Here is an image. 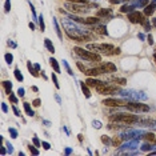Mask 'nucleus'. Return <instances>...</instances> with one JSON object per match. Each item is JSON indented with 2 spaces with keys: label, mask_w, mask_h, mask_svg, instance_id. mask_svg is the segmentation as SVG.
<instances>
[{
  "label": "nucleus",
  "mask_w": 156,
  "mask_h": 156,
  "mask_svg": "<svg viewBox=\"0 0 156 156\" xmlns=\"http://www.w3.org/2000/svg\"><path fill=\"white\" fill-rule=\"evenodd\" d=\"M40 28H42V31H44V22H43V16H40Z\"/></svg>",
  "instance_id": "nucleus-34"
},
{
  "label": "nucleus",
  "mask_w": 156,
  "mask_h": 156,
  "mask_svg": "<svg viewBox=\"0 0 156 156\" xmlns=\"http://www.w3.org/2000/svg\"><path fill=\"white\" fill-rule=\"evenodd\" d=\"M33 105H35V107H39V105H40V100L35 99V100H33Z\"/></svg>",
  "instance_id": "nucleus-35"
},
{
  "label": "nucleus",
  "mask_w": 156,
  "mask_h": 156,
  "mask_svg": "<svg viewBox=\"0 0 156 156\" xmlns=\"http://www.w3.org/2000/svg\"><path fill=\"white\" fill-rule=\"evenodd\" d=\"M66 8L69 12H73V13H85L89 9L85 6H79V3H67L66 4Z\"/></svg>",
  "instance_id": "nucleus-7"
},
{
  "label": "nucleus",
  "mask_w": 156,
  "mask_h": 156,
  "mask_svg": "<svg viewBox=\"0 0 156 156\" xmlns=\"http://www.w3.org/2000/svg\"><path fill=\"white\" fill-rule=\"evenodd\" d=\"M67 35L72 39V40H75V42H88V40H91V36H88V35H82V33H72L71 31H67Z\"/></svg>",
  "instance_id": "nucleus-9"
},
{
  "label": "nucleus",
  "mask_w": 156,
  "mask_h": 156,
  "mask_svg": "<svg viewBox=\"0 0 156 156\" xmlns=\"http://www.w3.org/2000/svg\"><path fill=\"white\" fill-rule=\"evenodd\" d=\"M77 67H79V69H80V71H82L83 73H84V72L87 71V68H85V67H84V66H83L82 63H77Z\"/></svg>",
  "instance_id": "nucleus-29"
},
{
  "label": "nucleus",
  "mask_w": 156,
  "mask_h": 156,
  "mask_svg": "<svg viewBox=\"0 0 156 156\" xmlns=\"http://www.w3.org/2000/svg\"><path fill=\"white\" fill-rule=\"evenodd\" d=\"M103 104L105 107H127V102L125 100H120V99H112V97H109V99H104L103 100Z\"/></svg>",
  "instance_id": "nucleus-8"
},
{
  "label": "nucleus",
  "mask_w": 156,
  "mask_h": 156,
  "mask_svg": "<svg viewBox=\"0 0 156 156\" xmlns=\"http://www.w3.org/2000/svg\"><path fill=\"white\" fill-rule=\"evenodd\" d=\"M100 67L104 69L105 73H109V72H116V66L112 64V63H103L100 64Z\"/></svg>",
  "instance_id": "nucleus-13"
},
{
  "label": "nucleus",
  "mask_w": 156,
  "mask_h": 156,
  "mask_svg": "<svg viewBox=\"0 0 156 156\" xmlns=\"http://www.w3.org/2000/svg\"><path fill=\"white\" fill-rule=\"evenodd\" d=\"M73 52L77 55V56H80L82 59L87 60V62H96V63H99L102 62V56L100 53H97V52H93V51H87V49H83L80 47H75L73 48Z\"/></svg>",
  "instance_id": "nucleus-1"
},
{
  "label": "nucleus",
  "mask_w": 156,
  "mask_h": 156,
  "mask_svg": "<svg viewBox=\"0 0 156 156\" xmlns=\"http://www.w3.org/2000/svg\"><path fill=\"white\" fill-rule=\"evenodd\" d=\"M109 3H112V4H118L119 0H109Z\"/></svg>",
  "instance_id": "nucleus-38"
},
{
  "label": "nucleus",
  "mask_w": 156,
  "mask_h": 156,
  "mask_svg": "<svg viewBox=\"0 0 156 156\" xmlns=\"http://www.w3.org/2000/svg\"><path fill=\"white\" fill-rule=\"evenodd\" d=\"M144 139H145V140H148V142H153V140H156L153 133H147V135H144Z\"/></svg>",
  "instance_id": "nucleus-22"
},
{
  "label": "nucleus",
  "mask_w": 156,
  "mask_h": 156,
  "mask_svg": "<svg viewBox=\"0 0 156 156\" xmlns=\"http://www.w3.org/2000/svg\"><path fill=\"white\" fill-rule=\"evenodd\" d=\"M102 142L104 143V144H109L111 142H109V139H108V136H105V135H103L102 136Z\"/></svg>",
  "instance_id": "nucleus-28"
},
{
  "label": "nucleus",
  "mask_w": 156,
  "mask_h": 156,
  "mask_svg": "<svg viewBox=\"0 0 156 156\" xmlns=\"http://www.w3.org/2000/svg\"><path fill=\"white\" fill-rule=\"evenodd\" d=\"M33 143H35L36 145H39V140H37V139H33Z\"/></svg>",
  "instance_id": "nucleus-41"
},
{
  "label": "nucleus",
  "mask_w": 156,
  "mask_h": 156,
  "mask_svg": "<svg viewBox=\"0 0 156 156\" xmlns=\"http://www.w3.org/2000/svg\"><path fill=\"white\" fill-rule=\"evenodd\" d=\"M153 11H155V4H149V6L145 7V9H144V15H145V16H151V15L153 13Z\"/></svg>",
  "instance_id": "nucleus-15"
},
{
  "label": "nucleus",
  "mask_w": 156,
  "mask_h": 156,
  "mask_svg": "<svg viewBox=\"0 0 156 156\" xmlns=\"http://www.w3.org/2000/svg\"><path fill=\"white\" fill-rule=\"evenodd\" d=\"M109 120L116 122V123H123L125 125H132L139 122V118L136 115H131V113H116L111 116Z\"/></svg>",
  "instance_id": "nucleus-2"
},
{
  "label": "nucleus",
  "mask_w": 156,
  "mask_h": 156,
  "mask_svg": "<svg viewBox=\"0 0 156 156\" xmlns=\"http://www.w3.org/2000/svg\"><path fill=\"white\" fill-rule=\"evenodd\" d=\"M88 85L87 84H82V89H83V92H84V95H85V97H91V93H89V91H88V88H87Z\"/></svg>",
  "instance_id": "nucleus-20"
},
{
  "label": "nucleus",
  "mask_w": 156,
  "mask_h": 156,
  "mask_svg": "<svg viewBox=\"0 0 156 156\" xmlns=\"http://www.w3.org/2000/svg\"><path fill=\"white\" fill-rule=\"evenodd\" d=\"M118 89H119L118 87H115V85H107L105 83H103V84L96 87L97 93H100V95H112L115 92H118Z\"/></svg>",
  "instance_id": "nucleus-4"
},
{
  "label": "nucleus",
  "mask_w": 156,
  "mask_h": 156,
  "mask_svg": "<svg viewBox=\"0 0 156 156\" xmlns=\"http://www.w3.org/2000/svg\"><path fill=\"white\" fill-rule=\"evenodd\" d=\"M17 93H19V96H23V95H24V91H23V89H19Z\"/></svg>",
  "instance_id": "nucleus-37"
},
{
  "label": "nucleus",
  "mask_w": 156,
  "mask_h": 156,
  "mask_svg": "<svg viewBox=\"0 0 156 156\" xmlns=\"http://www.w3.org/2000/svg\"><path fill=\"white\" fill-rule=\"evenodd\" d=\"M85 84L88 85V87H91V88H96L97 85H100V84H103V82H100V80H97V79H93V77H88V79L85 80Z\"/></svg>",
  "instance_id": "nucleus-12"
},
{
  "label": "nucleus",
  "mask_w": 156,
  "mask_h": 156,
  "mask_svg": "<svg viewBox=\"0 0 156 156\" xmlns=\"http://www.w3.org/2000/svg\"><path fill=\"white\" fill-rule=\"evenodd\" d=\"M87 48L93 52L104 53V55H115V49H116V47H113L112 44H88Z\"/></svg>",
  "instance_id": "nucleus-3"
},
{
  "label": "nucleus",
  "mask_w": 156,
  "mask_h": 156,
  "mask_svg": "<svg viewBox=\"0 0 156 156\" xmlns=\"http://www.w3.org/2000/svg\"><path fill=\"white\" fill-rule=\"evenodd\" d=\"M108 15H111V9H99V11H97V13H96V16H97V17L108 16Z\"/></svg>",
  "instance_id": "nucleus-16"
},
{
  "label": "nucleus",
  "mask_w": 156,
  "mask_h": 156,
  "mask_svg": "<svg viewBox=\"0 0 156 156\" xmlns=\"http://www.w3.org/2000/svg\"><path fill=\"white\" fill-rule=\"evenodd\" d=\"M96 33H100V35H107V29L104 28V27H97V28H95L93 29Z\"/></svg>",
  "instance_id": "nucleus-19"
},
{
  "label": "nucleus",
  "mask_w": 156,
  "mask_h": 156,
  "mask_svg": "<svg viewBox=\"0 0 156 156\" xmlns=\"http://www.w3.org/2000/svg\"><path fill=\"white\" fill-rule=\"evenodd\" d=\"M52 80H53V83H55V87H56V88H59V83H57V79H56V76H55V75H52Z\"/></svg>",
  "instance_id": "nucleus-30"
},
{
  "label": "nucleus",
  "mask_w": 156,
  "mask_h": 156,
  "mask_svg": "<svg viewBox=\"0 0 156 156\" xmlns=\"http://www.w3.org/2000/svg\"><path fill=\"white\" fill-rule=\"evenodd\" d=\"M128 19H129V22L133 23V24H144L145 23V16L142 12H138V11L131 12L128 15Z\"/></svg>",
  "instance_id": "nucleus-5"
},
{
  "label": "nucleus",
  "mask_w": 156,
  "mask_h": 156,
  "mask_svg": "<svg viewBox=\"0 0 156 156\" xmlns=\"http://www.w3.org/2000/svg\"><path fill=\"white\" fill-rule=\"evenodd\" d=\"M9 99H11V102H12V103H17V99H16V97H15L11 92H9Z\"/></svg>",
  "instance_id": "nucleus-32"
},
{
  "label": "nucleus",
  "mask_w": 156,
  "mask_h": 156,
  "mask_svg": "<svg viewBox=\"0 0 156 156\" xmlns=\"http://www.w3.org/2000/svg\"><path fill=\"white\" fill-rule=\"evenodd\" d=\"M49 64H51V67H53L55 72H60V67H59V64H57V60L56 59L51 57V59H49Z\"/></svg>",
  "instance_id": "nucleus-14"
},
{
  "label": "nucleus",
  "mask_w": 156,
  "mask_h": 156,
  "mask_svg": "<svg viewBox=\"0 0 156 156\" xmlns=\"http://www.w3.org/2000/svg\"><path fill=\"white\" fill-rule=\"evenodd\" d=\"M13 112H15V113H16V115H17V116H19V111H17V109H16V107H13Z\"/></svg>",
  "instance_id": "nucleus-40"
},
{
  "label": "nucleus",
  "mask_w": 156,
  "mask_h": 156,
  "mask_svg": "<svg viewBox=\"0 0 156 156\" xmlns=\"http://www.w3.org/2000/svg\"><path fill=\"white\" fill-rule=\"evenodd\" d=\"M111 80H112L113 83H118V84H122V85L127 84V80H125V79H123V77H112Z\"/></svg>",
  "instance_id": "nucleus-17"
},
{
  "label": "nucleus",
  "mask_w": 156,
  "mask_h": 156,
  "mask_svg": "<svg viewBox=\"0 0 156 156\" xmlns=\"http://www.w3.org/2000/svg\"><path fill=\"white\" fill-rule=\"evenodd\" d=\"M84 73L88 75V76H99V75L105 73V72H104V69L99 66V67H96V68H89V69H87Z\"/></svg>",
  "instance_id": "nucleus-11"
},
{
  "label": "nucleus",
  "mask_w": 156,
  "mask_h": 156,
  "mask_svg": "<svg viewBox=\"0 0 156 156\" xmlns=\"http://www.w3.org/2000/svg\"><path fill=\"white\" fill-rule=\"evenodd\" d=\"M44 40H46L44 43H46V47L48 48V51L53 53V52H55V47H53V46L51 44V42H49V39H44Z\"/></svg>",
  "instance_id": "nucleus-18"
},
{
  "label": "nucleus",
  "mask_w": 156,
  "mask_h": 156,
  "mask_svg": "<svg viewBox=\"0 0 156 156\" xmlns=\"http://www.w3.org/2000/svg\"><path fill=\"white\" fill-rule=\"evenodd\" d=\"M66 2H68V3H79V4H87V2L88 0H66Z\"/></svg>",
  "instance_id": "nucleus-25"
},
{
  "label": "nucleus",
  "mask_w": 156,
  "mask_h": 156,
  "mask_svg": "<svg viewBox=\"0 0 156 156\" xmlns=\"http://www.w3.org/2000/svg\"><path fill=\"white\" fill-rule=\"evenodd\" d=\"M6 60H7V63H8V64H11V63H12L13 57H12V55H11V53H7V55H6Z\"/></svg>",
  "instance_id": "nucleus-26"
},
{
  "label": "nucleus",
  "mask_w": 156,
  "mask_h": 156,
  "mask_svg": "<svg viewBox=\"0 0 156 156\" xmlns=\"http://www.w3.org/2000/svg\"><path fill=\"white\" fill-rule=\"evenodd\" d=\"M120 143H122V140H120V139H116V138H115V139L112 140V144H113L115 147H119V145H120Z\"/></svg>",
  "instance_id": "nucleus-27"
},
{
  "label": "nucleus",
  "mask_w": 156,
  "mask_h": 156,
  "mask_svg": "<svg viewBox=\"0 0 156 156\" xmlns=\"http://www.w3.org/2000/svg\"><path fill=\"white\" fill-rule=\"evenodd\" d=\"M29 151H31L32 153H35V155H37V153H39V152H37L35 148H32V145H29Z\"/></svg>",
  "instance_id": "nucleus-36"
},
{
  "label": "nucleus",
  "mask_w": 156,
  "mask_h": 156,
  "mask_svg": "<svg viewBox=\"0 0 156 156\" xmlns=\"http://www.w3.org/2000/svg\"><path fill=\"white\" fill-rule=\"evenodd\" d=\"M15 76H16V79H17L19 82H23V75L20 73L19 68H16V69H15Z\"/></svg>",
  "instance_id": "nucleus-21"
},
{
  "label": "nucleus",
  "mask_w": 156,
  "mask_h": 156,
  "mask_svg": "<svg viewBox=\"0 0 156 156\" xmlns=\"http://www.w3.org/2000/svg\"><path fill=\"white\" fill-rule=\"evenodd\" d=\"M3 85L6 87L7 92L9 93V92H11V88H12V84H11V82H3Z\"/></svg>",
  "instance_id": "nucleus-23"
},
{
  "label": "nucleus",
  "mask_w": 156,
  "mask_h": 156,
  "mask_svg": "<svg viewBox=\"0 0 156 156\" xmlns=\"http://www.w3.org/2000/svg\"><path fill=\"white\" fill-rule=\"evenodd\" d=\"M75 20H76V22H79V23H83V24H96V23H99V22H100V19L97 17V16H89V17H87V19L75 17Z\"/></svg>",
  "instance_id": "nucleus-10"
},
{
  "label": "nucleus",
  "mask_w": 156,
  "mask_h": 156,
  "mask_svg": "<svg viewBox=\"0 0 156 156\" xmlns=\"http://www.w3.org/2000/svg\"><path fill=\"white\" fill-rule=\"evenodd\" d=\"M127 109L128 111H132V112H148L149 111V107L147 104H143V103H128L127 104Z\"/></svg>",
  "instance_id": "nucleus-6"
},
{
  "label": "nucleus",
  "mask_w": 156,
  "mask_h": 156,
  "mask_svg": "<svg viewBox=\"0 0 156 156\" xmlns=\"http://www.w3.org/2000/svg\"><path fill=\"white\" fill-rule=\"evenodd\" d=\"M11 9V3H9V0H7L6 2V12H8Z\"/></svg>",
  "instance_id": "nucleus-31"
},
{
  "label": "nucleus",
  "mask_w": 156,
  "mask_h": 156,
  "mask_svg": "<svg viewBox=\"0 0 156 156\" xmlns=\"http://www.w3.org/2000/svg\"><path fill=\"white\" fill-rule=\"evenodd\" d=\"M129 9H131V7H127V6H123V7L120 8V11H122V12H128Z\"/></svg>",
  "instance_id": "nucleus-33"
},
{
  "label": "nucleus",
  "mask_w": 156,
  "mask_h": 156,
  "mask_svg": "<svg viewBox=\"0 0 156 156\" xmlns=\"http://www.w3.org/2000/svg\"><path fill=\"white\" fill-rule=\"evenodd\" d=\"M43 145H44V148H46V149H49V144H47V143H43Z\"/></svg>",
  "instance_id": "nucleus-39"
},
{
  "label": "nucleus",
  "mask_w": 156,
  "mask_h": 156,
  "mask_svg": "<svg viewBox=\"0 0 156 156\" xmlns=\"http://www.w3.org/2000/svg\"><path fill=\"white\" fill-rule=\"evenodd\" d=\"M155 142H156V140H155Z\"/></svg>",
  "instance_id": "nucleus-43"
},
{
  "label": "nucleus",
  "mask_w": 156,
  "mask_h": 156,
  "mask_svg": "<svg viewBox=\"0 0 156 156\" xmlns=\"http://www.w3.org/2000/svg\"><path fill=\"white\" fill-rule=\"evenodd\" d=\"M24 108H26V111H27V113H28L29 116H33V112H32V109L29 108V104H28V103H24Z\"/></svg>",
  "instance_id": "nucleus-24"
},
{
  "label": "nucleus",
  "mask_w": 156,
  "mask_h": 156,
  "mask_svg": "<svg viewBox=\"0 0 156 156\" xmlns=\"http://www.w3.org/2000/svg\"><path fill=\"white\" fill-rule=\"evenodd\" d=\"M153 57H155V62H156V53H155V56H153Z\"/></svg>",
  "instance_id": "nucleus-42"
}]
</instances>
